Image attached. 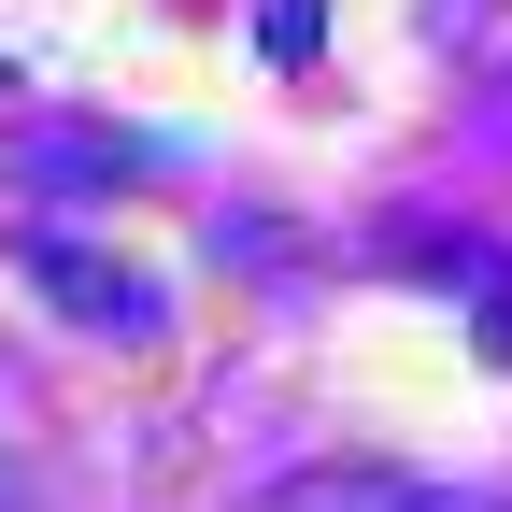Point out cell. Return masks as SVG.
Segmentation results:
<instances>
[{
  "label": "cell",
  "instance_id": "obj_1",
  "mask_svg": "<svg viewBox=\"0 0 512 512\" xmlns=\"http://www.w3.org/2000/svg\"><path fill=\"white\" fill-rule=\"evenodd\" d=\"M256 512H484V498H441V484H413V470H384V456H328V470H299V484H271Z\"/></svg>",
  "mask_w": 512,
  "mask_h": 512
},
{
  "label": "cell",
  "instance_id": "obj_3",
  "mask_svg": "<svg viewBox=\"0 0 512 512\" xmlns=\"http://www.w3.org/2000/svg\"><path fill=\"white\" fill-rule=\"evenodd\" d=\"M484 356H512V285H484Z\"/></svg>",
  "mask_w": 512,
  "mask_h": 512
},
{
  "label": "cell",
  "instance_id": "obj_2",
  "mask_svg": "<svg viewBox=\"0 0 512 512\" xmlns=\"http://www.w3.org/2000/svg\"><path fill=\"white\" fill-rule=\"evenodd\" d=\"M29 271L72 299L86 328H114V342H143V328H157V285H143V271H114V256H86V242H29Z\"/></svg>",
  "mask_w": 512,
  "mask_h": 512
}]
</instances>
